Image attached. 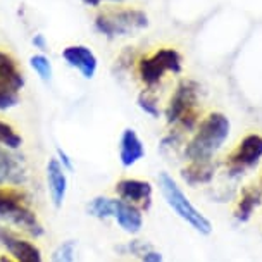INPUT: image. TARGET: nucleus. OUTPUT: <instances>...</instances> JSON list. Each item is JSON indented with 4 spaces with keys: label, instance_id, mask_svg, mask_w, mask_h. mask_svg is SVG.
<instances>
[{
    "label": "nucleus",
    "instance_id": "1",
    "mask_svg": "<svg viewBox=\"0 0 262 262\" xmlns=\"http://www.w3.org/2000/svg\"><path fill=\"white\" fill-rule=\"evenodd\" d=\"M229 119L221 112H210L200 121L193 138L186 143L185 157L188 161H210L229 137Z\"/></svg>",
    "mask_w": 262,
    "mask_h": 262
},
{
    "label": "nucleus",
    "instance_id": "2",
    "mask_svg": "<svg viewBox=\"0 0 262 262\" xmlns=\"http://www.w3.org/2000/svg\"><path fill=\"white\" fill-rule=\"evenodd\" d=\"M93 26L107 38L135 36L148 26V17L137 7H107L97 12Z\"/></svg>",
    "mask_w": 262,
    "mask_h": 262
},
{
    "label": "nucleus",
    "instance_id": "3",
    "mask_svg": "<svg viewBox=\"0 0 262 262\" xmlns=\"http://www.w3.org/2000/svg\"><path fill=\"white\" fill-rule=\"evenodd\" d=\"M159 188H161V193L166 204L169 205V209L180 219H183L190 228H193L200 235H210L212 233V223L191 204V200L186 196V193L181 190V186L176 183V180L171 174H167V172L159 174Z\"/></svg>",
    "mask_w": 262,
    "mask_h": 262
},
{
    "label": "nucleus",
    "instance_id": "4",
    "mask_svg": "<svg viewBox=\"0 0 262 262\" xmlns=\"http://www.w3.org/2000/svg\"><path fill=\"white\" fill-rule=\"evenodd\" d=\"M167 124L178 126L180 131L196 129L199 119V86L190 79H183L176 86L164 111Z\"/></svg>",
    "mask_w": 262,
    "mask_h": 262
},
{
    "label": "nucleus",
    "instance_id": "5",
    "mask_svg": "<svg viewBox=\"0 0 262 262\" xmlns=\"http://www.w3.org/2000/svg\"><path fill=\"white\" fill-rule=\"evenodd\" d=\"M0 249L14 262H45L38 243L0 223Z\"/></svg>",
    "mask_w": 262,
    "mask_h": 262
},
{
    "label": "nucleus",
    "instance_id": "6",
    "mask_svg": "<svg viewBox=\"0 0 262 262\" xmlns=\"http://www.w3.org/2000/svg\"><path fill=\"white\" fill-rule=\"evenodd\" d=\"M260 159H262V137L257 133H250L226 157V164H228V169L233 174H238V172L255 167Z\"/></svg>",
    "mask_w": 262,
    "mask_h": 262
},
{
    "label": "nucleus",
    "instance_id": "7",
    "mask_svg": "<svg viewBox=\"0 0 262 262\" xmlns=\"http://www.w3.org/2000/svg\"><path fill=\"white\" fill-rule=\"evenodd\" d=\"M30 181V169L26 159L19 152L0 147V186L25 188Z\"/></svg>",
    "mask_w": 262,
    "mask_h": 262
},
{
    "label": "nucleus",
    "instance_id": "8",
    "mask_svg": "<svg viewBox=\"0 0 262 262\" xmlns=\"http://www.w3.org/2000/svg\"><path fill=\"white\" fill-rule=\"evenodd\" d=\"M114 193L118 199L137 205L143 212H147L152 207L154 185L150 181L138 180V178H121L114 185Z\"/></svg>",
    "mask_w": 262,
    "mask_h": 262
},
{
    "label": "nucleus",
    "instance_id": "9",
    "mask_svg": "<svg viewBox=\"0 0 262 262\" xmlns=\"http://www.w3.org/2000/svg\"><path fill=\"white\" fill-rule=\"evenodd\" d=\"M45 181H47V193H49L50 204L55 209H60L66 202V196L69 191L68 171L59 164L55 157L49 159L45 166Z\"/></svg>",
    "mask_w": 262,
    "mask_h": 262
},
{
    "label": "nucleus",
    "instance_id": "10",
    "mask_svg": "<svg viewBox=\"0 0 262 262\" xmlns=\"http://www.w3.org/2000/svg\"><path fill=\"white\" fill-rule=\"evenodd\" d=\"M62 59L69 68L76 69L85 79H92L95 76L97 68H98V59L95 52L86 45L76 43V45H68L62 49Z\"/></svg>",
    "mask_w": 262,
    "mask_h": 262
},
{
    "label": "nucleus",
    "instance_id": "11",
    "mask_svg": "<svg viewBox=\"0 0 262 262\" xmlns=\"http://www.w3.org/2000/svg\"><path fill=\"white\" fill-rule=\"evenodd\" d=\"M28 205H31V196L26 188L0 186V223L9 226L12 219Z\"/></svg>",
    "mask_w": 262,
    "mask_h": 262
},
{
    "label": "nucleus",
    "instance_id": "12",
    "mask_svg": "<svg viewBox=\"0 0 262 262\" xmlns=\"http://www.w3.org/2000/svg\"><path fill=\"white\" fill-rule=\"evenodd\" d=\"M114 223L123 233L129 236L140 235L143 229V210L133 204H128L116 196V210H114Z\"/></svg>",
    "mask_w": 262,
    "mask_h": 262
},
{
    "label": "nucleus",
    "instance_id": "13",
    "mask_svg": "<svg viewBox=\"0 0 262 262\" xmlns=\"http://www.w3.org/2000/svg\"><path fill=\"white\" fill-rule=\"evenodd\" d=\"M145 157V145L133 128H126L119 138V162L124 169H129Z\"/></svg>",
    "mask_w": 262,
    "mask_h": 262
},
{
    "label": "nucleus",
    "instance_id": "14",
    "mask_svg": "<svg viewBox=\"0 0 262 262\" xmlns=\"http://www.w3.org/2000/svg\"><path fill=\"white\" fill-rule=\"evenodd\" d=\"M0 81H4L12 90L19 92L26 85V76L23 73V68L11 52L0 49Z\"/></svg>",
    "mask_w": 262,
    "mask_h": 262
},
{
    "label": "nucleus",
    "instance_id": "15",
    "mask_svg": "<svg viewBox=\"0 0 262 262\" xmlns=\"http://www.w3.org/2000/svg\"><path fill=\"white\" fill-rule=\"evenodd\" d=\"M260 200H262V190L257 188V186H245L240 193V199L236 202V207H235V212L233 216L238 223H247L250 221L252 214L254 210L260 205Z\"/></svg>",
    "mask_w": 262,
    "mask_h": 262
},
{
    "label": "nucleus",
    "instance_id": "16",
    "mask_svg": "<svg viewBox=\"0 0 262 262\" xmlns=\"http://www.w3.org/2000/svg\"><path fill=\"white\" fill-rule=\"evenodd\" d=\"M181 178L190 186L207 185L214 178V164L212 161H188L181 169Z\"/></svg>",
    "mask_w": 262,
    "mask_h": 262
},
{
    "label": "nucleus",
    "instance_id": "17",
    "mask_svg": "<svg viewBox=\"0 0 262 262\" xmlns=\"http://www.w3.org/2000/svg\"><path fill=\"white\" fill-rule=\"evenodd\" d=\"M166 68L159 62L156 55H145L138 60V76L147 88L156 86L166 74Z\"/></svg>",
    "mask_w": 262,
    "mask_h": 262
},
{
    "label": "nucleus",
    "instance_id": "18",
    "mask_svg": "<svg viewBox=\"0 0 262 262\" xmlns=\"http://www.w3.org/2000/svg\"><path fill=\"white\" fill-rule=\"evenodd\" d=\"M116 210V196L97 195L86 204V214L97 221H109L114 217Z\"/></svg>",
    "mask_w": 262,
    "mask_h": 262
},
{
    "label": "nucleus",
    "instance_id": "19",
    "mask_svg": "<svg viewBox=\"0 0 262 262\" xmlns=\"http://www.w3.org/2000/svg\"><path fill=\"white\" fill-rule=\"evenodd\" d=\"M23 143H25V140H23V135L17 131L16 126L11 121L0 118V147L19 152Z\"/></svg>",
    "mask_w": 262,
    "mask_h": 262
},
{
    "label": "nucleus",
    "instance_id": "20",
    "mask_svg": "<svg viewBox=\"0 0 262 262\" xmlns=\"http://www.w3.org/2000/svg\"><path fill=\"white\" fill-rule=\"evenodd\" d=\"M50 262H78V242L69 238L57 243L50 254Z\"/></svg>",
    "mask_w": 262,
    "mask_h": 262
},
{
    "label": "nucleus",
    "instance_id": "21",
    "mask_svg": "<svg viewBox=\"0 0 262 262\" xmlns=\"http://www.w3.org/2000/svg\"><path fill=\"white\" fill-rule=\"evenodd\" d=\"M154 55L157 57V60L161 62L164 68H166L167 73H181L183 69V60H181V55L176 49H157Z\"/></svg>",
    "mask_w": 262,
    "mask_h": 262
},
{
    "label": "nucleus",
    "instance_id": "22",
    "mask_svg": "<svg viewBox=\"0 0 262 262\" xmlns=\"http://www.w3.org/2000/svg\"><path fill=\"white\" fill-rule=\"evenodd\" d=\"M30 66L31 69L38 74V78L41 81H50L54 76V68L50 59L45 54H33L30 57Z\"/></svg>",
    "mask_w": 262,
    "mask_h": 262
},
{
    "label": "nucleus",
    "instance_id": "23",
    "mask_svg": "<svg viewBox=\"0 0 262 262\" xmlns=\"http://www.w3.org/2000/svg\"><path fill=\"white\" fill-rule=\"evenodd\" d=\"M150 249H154V247L148 242L140 240V238H131L129 242L116 247V252H119L121 255H133V257H137V259H142Z\"/></svg>",
    "mask_w": 262,
    "mask_h": 262
},
{
    "label": "nucleus",
    "instance_id": "24",
    "mask_svg": "<svg viewBox=\"0 0 262 262\" xmlns=\"http://www.w3.org/2000/svg\"><path fill=\"white\" fill-rule=\"evenodd\" d=\"M137 104L140 107V111L145 112V114L150 116V118H154V119L161 116V109H159L157 97L150 92V88H147V90L140 92V95L137 98Z\"/></svg>",
    "mask_w": 262,
    "mask_h": 262
},
{
    "label": "nucleus",
    "instance_id": "25",
    "mask_svg": "<svg viewBox=\"0 0 262 262\" xmlns=\"http://www.w3.org/2000/svg\"><path fill=\"white\" fill-rule=\"evenodd\" d=\"M21 102L19 92L12 90L11 86H7L4 81H0V112H7L17 107Z\"/></svg>",
    "mask_w": 262,
    "mask_h": 262
},
{
    "label": "nucleus",
    "instance_id": "26",
    "mask_svg": "<svg viewBox=\"0 0 262 262\" xmlns=\"http://www.w3.org/2000/svg\"><path fill=\"white\" fill-rule=\"evenodd\" d=\"M54 157L57 159L59 164H60V166H62L68 172H73V171H74V161H73V157L69 156V154L66 152L64 148H60V147L55 148V156H54Z\"/></svg>",
    "mask_w": 262,
    "mask_h": 262
},
{
    "label": "nucleus",
    "instance_id": "27",
    "mask_svg": "<svg viewBox=\"0 0 262 262\" xmlns=\"http://www.w3.org/2000/svg\"><path fill=\"white\" fill-rule=\"evenodd\" d=\"M140 262H164V255L159 250L150 249L142 257V259H140Z\"/></svg>",
    "mask_w": 262,
    "mask_h": 262
},
{
    "label": "nucleus",
    "instance_id": "28",
    "mask_svg": "<svg viewBox=\"0 0 262 262\" xmlns=\"http://www.w3.org/2000/svg\"><path fill=\"white\" fill-rule=\"evenodd\" d=\"M31 41H33V45H35V49H40L41 52L47 50V40H45V36L41 35V33H38V35L33 36Z\"/></svg>",
    "mask_w": 262,
    "mask_h": 262
},
{
    "label": "nucleus",
    "instance_id": "29",
    "mask_svg": "<svg viewBox=\"0 0 262 262\" xmlns=\"http://www.w3.org/2000/svg\"><path fill=\"white\" fill-rule=\"evenodd\" d=\"M85 6L88 7H100L102 4H105V2H114V4H121V2H124V0H81Z\"/></svg>",
    "mask_w": 262,
    "mask_h": 262
},
{
    "label": "nucleus",
    "instance_id": "30",
    "mask_svg": "<svg viewBox=\"0 0 262 262\" xmlns=\"http://www.w3.org/2000/svg\"><path fill=\"white\" fill-rule=\"evenodd\" d=\"M0 262H14L7 254H0Z\"/></svg>",
    "mask_w": 262,
    "mask_h": 262
},
{
    "label": "nucleus",
    "instance_id": "31",
    "mask_svg": "<svg viewBox=\"0 0 262 262\" xmlns=\"http://www.w3.org/2000/svg\"><path fill=\"white\" fill-rule=\"evenodd\" d=\"M260 190H262V176H260Z\"/></svg>",
    "mask_w": 262,
    "mask_h": 262
}]
</instances>
